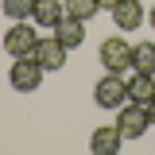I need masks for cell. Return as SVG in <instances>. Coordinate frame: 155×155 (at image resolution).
Returning a JSON list of instances; mask_svg holds the SVG:
<instances>
[{
    "mask_svg": "<svg viewBox=\"0 0 155 155\" xmlns=\"http://www.w3.org/2000/svg\"><path fill=\"white\" fill-rule=\"evenodd\" d=\"M35 0H4V16L8 19H31Z\"/></svg>",
    "mask_w": 155,
    "mask_h": 155,
    "instance_id": "14",
    "label": "cell"
},
{
    "mask_svg": "<svg viewBox=\"0 0 155 155\" xmlns=\"http://www.w3.org/2000/svg\"><path fill=\"white\" fill-rule=\"evenodd\" d=\"M101 66H105L109 74H124V70H132V47H128L120 35L105 39V43H101Z\"/></svg>",
    "mask_w": 155,
    "mask_h": 155,
    "instance_id": "5",
    "label": "cell"
},
{
    "mask_svg": "<svg viewBox=\"0 0 155 155\" xmlns=\"http://www.w3.org/2000/svg\"><path fill=\"white\" fill-rule=\"evenodd\" d=\"M35 43H39V35L31 31V23H27V19H12V27L4 31V51H8L12 58L31 54V51H35Z\"/></svg>",
    "mask_w": 155,
    "mask_h": 155,
    "instance_id": "4",
    "label": "cell"
},
{
    "mask_svg": "<svg viewBox=\"0 0 155 155\" xmlns=\"http://www.w3.org/2000/svg\"><path fill=\"white\" fill-rule=\"evenodd\" d=\"M147 23H151V31H155V8H151V12H147Z\"/></svg>",
    "mask_w": 155,
    "mask_h": 155,
    "instance_id": "15",
    "label": "cell"
},
{
    "mask_svg": "<svg viewBox=\"0 0 155 155\" xmlns=\"http://www.w3.org/2000/svg\"><path fill=\"white\" fill-rule=\"evenodd\" d=\"M128 101H136V105H151L155 101V74H136L128 78Z\"/></svg>",
    "mask_w": 155,
    "mask_h": 155,
    "instance_id": "10",
    "label": "cell"
},
{
    "mask_svg": "<svg viewBox=\"0 0 155 155\" xmlns=\"http://www.w3.org/2000/svg\"><path fill=\"white\" fill-rule=\"evenodd\" d=\"M132 70L136 74H155V43H136L132 47Z\"/></svg>",
    "mask_w": 155,
    "mask_h": 155,
    "instance_id": "12",
    "label": "cell"
},
{
    "mask_svg": "<svg viewBox=\"0 0 155 155\" xmlns=\"http://www.w3.org/2000/svg\"><path fill=\"white\" fill-rule=\"evenodd\" d=\"M62 16H66V4H62V0H35V12H31V19H35L39 27H54Z\"/></svg>",
    "mask_w": 155,
    "mask_h": 155,
    "instance_id": "11",
    "label": "cell"
},
{
    "mask_svg": "<svg viewBox=\"0 0 155 155\" xmlns=\"http://www.w3.org/2000/svg\"><path fill=\"white\" fill-rule=\"evenodd\" d=\"M116 128L124 140H140V136L151 128V113H147V105H136V101H124L120 109H116Z\"/></svg>",
    "mask_w": 155,
    "mask_h": 155,
    "instance_id": "1",
    "label": "cell"
},
{
    "mask_svg": "<svg viewBox=\"0 0 155 155\" xmlns=\"http://www.w3.org/2000/svg\"><path fill=\"white\" fill-rule=\"evenodd\" d=\"M147 113H151V124H155V101H151V105H147Z\"/></svg>",
    "mask_w": 155,
    "mask_h": 155,
    "instance_id": "16",
    "label": "cell"
},
{
    "mask_svg": "<svg viewBox=\"0 0 155 155\" xmlns=\"http://www.w3.org/2000/svg\"><path fill=\"white\" fill-rule=\"evenodd\" d=\"M113 4H116V0H101V8H113Z\"/></svg>",
    "mask_w": 155,
    "mask_h": 155,
    "instance_id": "17",
    "label": "cell"
},
{
    "mask_svg": "<svg viewBox=\"0 0 155 155\" xmlns=\"http://www.w3.org/2000/svg\"><path fill=\"white\" fill-rule=\"evenodd\" d=\"M43 74H47V66H43L35 54H23V58H16V62H12L8 81H12V89H19V93H31V89H39V85H43Z\"/></svg>",
    "mask_w": 155,
    "mask_h": 155,
    "instance_id": "2",
    "label": "cell"
},
{
    "mask_svg": "<svg viewBox=\"0 0 155 155\" xmlns=\"http://www.w3.org/2000/svg\"><path fill=\"white\" fill-rule=\"evenodd\" d=\"M93 101L101 109H120L128 101V81H124V74H105L93 85Z\"/></svg>",
    "mask_w": 155,
    "mask_h": 155,
    "instance_id": "3",
    "label": "cell"
},
{
    "mask_svg": "<svg viewBox=\"0 0 155 155\" xmlns=\"http://www.w3.org/2000/svg\"><path fill=\"white\" fill-rule=\"evenodd\" d=\"M62 4H66V16L85 19V23H89V19L101 12V0H62Z\"/></svg>",
    "mask_w": 155,
    "mask_h": 155,
    "instance_id": "13",
    "label": "cell"
},
{
    "mask_svg": "<svg viewBox=\"0 0 155 155\" xmlns=\"http://www.w3.org/2000/svg\"><path fill=\"white\" fill-rule=\"evenodd\" d=\"M51 31H54V39L62 43V47H70V51H74V47H81V43H85V19L62 16L54 27H51Z\"/></svg>",
    "mask_w": 155,
    "mask_h": 155,
    "instance_id": "9",
    "label": "cell"
},
{
    "mask_svg": "<svg viewBox=\"0 0 155 155\" xmlns=\"http://www.w3.org/2000/svg\"><path fill=\"white\" fill-rule=\"evenodd\" d=\"M120 143H124V136H120L116 124H97L93 136H89V151L93 155H116Z\"/></svg>",
    "mask_w": 155,
    "mask_h": 155,
    "instance_id": "6",
    "label": "cell"
},
{
    "mask_svg": "<svg viewBox=\"0 0 155 155\" xmlns=\"http://www.w3.org/2000/svg\"><path fill=\"white\" fill-rule=\"evenodd\" d=\"M66 51H70V47H62V43L51 35V39H39L31 54H35L39 62L47 66V70H62V66H66Z\"/></svg>",
    "mask_w": 155,
    "mask_h": 155,
    "instance_id": "8",
    "label": "cell"
},
{
    "mask_svg": "<svg viewBox=\"0 0 155 155\" xmlns=\"http://www.w3.org/2000/svg\"><path fill=\"white\" fill-rule=\"evenodd\" d=\"M109 12H113V23L120 31H136V27L143 23V4H140V0H116Z\"/></svg>",
    "mask_w": 155,
    "mask_h": 155,
    "instance_id": "7",
    "label": "cell"
}]
</instances>
